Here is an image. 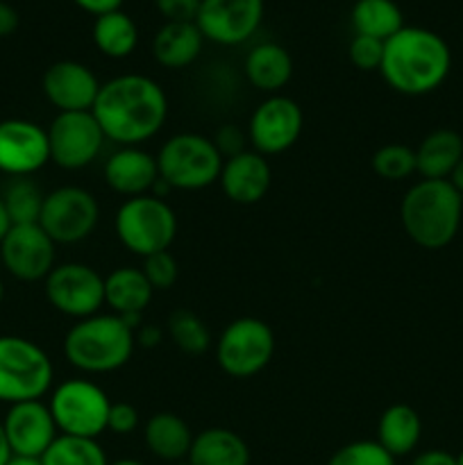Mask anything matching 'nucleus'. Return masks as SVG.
Returning a JSON list of instances; mask_svg holds the SVG:
<instances>
[{"label": "nucleus", "instance_id": "1", "mask_svg": "<svg viewBox=\"0 0 463 465\" xmlns=\"http://www.w3.org/2000/svg\"><path fill=\"white\" fill-rule=\"evenodd\" d=\"M91 114L104 139L118 145H139L159 134L168 116L166 91L139 73L112 77L100 86Z\"/></svg>", "mask_w": 463, "mask_h": 465}, {"label": "nucleus", "instance_id": "2", "mask_svg": "<svg viewBox=\"0 0 463 465\" xmlns=\"http://www.w3.org/2000/svg\"><path fill=\"white\" fill-rule=\"evenodd\" d=\"M452 53L445 39L427 27L404 25L384 41L379 73L402 95H427L449 75Z\"/></svg>", "mask_w": 463, "mask_h": 465}, {"label": "nucleus", "instance_id": "3", "mask_svg": "<svg viewBox=\"0 0 463 465\" xmlns=\"http://www.w3.org/2000/svg\"><path fill=\"white\" fill-rule=\"evenodd\" d=\"M463 195L449 180H420L404 193L399 218L409 239L425 250H440L458 234Z\"/></svg>", "mask_w": 463, "mask_h": 465}, {"label": "nucleus", "instance_id": "4", "mask_svg": "<svg viewBox=\"0 0 463 465\" xmlns=\"http://www.w3.org/2000/svg\"><path fill=\"white\" fill-rule=\"evenodd\" d=\"M134 330L116 313H95L77 321L64 336V357L86 375L116 372L132 359Z\"/></svg>", "mask_w": 463, "mask_h": 465}, {"label": "nucleus", "instance_id": "5", "mask_svg": "<svg viewBox=\"0 0 463 465\" xmlns=\"http://www.w3.org/2000/svg\"><path fill=\"white\" fill-rule=\"evenodd\" d=\"M113 232L123 248L145 259L171 248L177 236V216L166 200L145 193L127 198L116 209Z\"/></svg>", "mask_w": 463, "mask_h": 465}, {"label": "nucleus", "instance_id": "6", "mask_svg": "<svg viewBox=\"0 0 463 465\" xmlns=\"http://www.w3.org/2000/svg\"><path fill=\"white\" fill-rule=\"evenodd\" d=\"M54 368L41 345L23 336H0V402L41 400L53 389Z\"/></svg>", "mask_w": 463, "mask_h": 465}, {"label": "nucleus", "instance_id": "7", "mask_svg": "<svg viewBox=\"0 0 463 465\" xmlns=\"http://www.w3.org/2000/svg\"><path fill=\"white\" fill-rule=\"evenodd\" d=\"M222 154L213 139L195 132H182L163 141L157 153L159 177L171 184L172 191H200L218 182L222 168Z\"/></svg>", "mask_w": 463, "mask_h": 465}, {"label": "nucleus", "instance_id": "8", "mask_svg": "<svg viewBox=\"0 0 463 465\" xmlns=\"http://www.w3.org/2000/svg\"><path fill=\"white\" fill-rule=\"evenodd\" d=\"M48 407L59 434L98 440L107 431L112 400L95 381L75 377L54 386Z\"/></svg>", "mask_w": 463, "mask_h": 465}, {"label": "nucleus", "instance_id": "9", "mask_svg": "<svg viewBox=\"0 0 463 465\" xmlns=\"http://www.w3.org/2000/svg\"><path fill=\"white\" fill-rule=\"evenodd\" d=\"M275 354V334L259 318L243 316L232 321L216 341V361L225 375L248 380L259 375Z\"/></svg>", "mask_w": 463, "mask_h": 465}, {"label": "nucleus", "instance_id": "10", "mask_svg": "<svg viewBox=\"0 0 463 465\" xmlns=\"http://www.w3.org/2000/svg\"><path fill=\"white\" fill-rule=\"evenodd\" d=\"M100 221V204L82 186H59L44 198L39 225L54 245H75L94 234Z\"/></svg>", "mask_w": 463, "mask_h": 465}, {"label": "nucleus", "instance_id": "11", "mask_svg": "<svg viewBox=\"0 0 463 465\" xmlns=\"http://www.w3.org/2000/svg\"><path fill=\"white\" fill-rule=\"evenodd\" d=\"M44 291L54 312L75 321L95 316L104 307V277L80 262L54 266L44 280Z\"/></svg>", "mask_w": 463, "mask_h": 465}, {"label": "nucleus", "instance_id": "12", "mask_svg": "<svg viewBox=\"0 0 463 465\" xmlns=\"http://www.w3.org/2000/svg\"><path fill=\"white\" fill-rule=\"evenodd\" d=\"M50 162L64 171H82L98 159L104 134L91 112H62L48 130Z\"/></svg>", "mask_w": 463, "mask_h": 465}, {"label": "nucleus", "instance_id": "13", "mask_svg": "<svg viewBox=\"0 0 463 465\" xmlns=\"http://www.w3.org/2000/svg\"><path fill=\"white\" fill-rule=\"evenodd\" d=\"M304 127V114L293 98L268 95L250 116L248 139L254 153L263 157L281 154L298 143Z\"/></svg>", "mask_w": 463, "mask_h": 465}, {"label": "nucleus", "instance_id": "14", "mask_svg": "<svg viewBox=\"0 0 463 465\" xmlns=\"http://www.w3.org/2000/svg\"><path fill=\"white\" fill-rule=\"evenodd\" d=\"M54 248V241L41 230L39 223L12 225L0 241V263L18 282H41L57 266Z\"/></svg>", "mask_w": 463, "mask_h": 465}, {"label": "nucleus", "instance_id": "15", "mask_svg": "<svg viewBox=\"0 0 463 465\" xmlns=\"http://www.w3.org/2000/svg\"><path fill=\"white\" fill-rule=\"evenodd\" d=\"M263 0H202L195 25L218 45L245 44L259 30Z\"/></svg>", "mask_w": 463, "mask_h": 465}, {"label": "nucleus", "instance_id": "16", "mask_svg": "<svg viewBox=\"0 0 463 465\" xmlns=\"http://www.w3.org/2000/svg\"><path fill=\"white\" fill-rule=\"evenodd\" d=\"M50 162L48 132L25 118L0 121V173L30 177Z\"/></svg>", "mask_w": 463, "mask_h": 465}, {"label": "nucleus", "instance_id": "17", "mask_svg": "<svg viewBox=\"0 0 463 465\" xmlns=\"http://www.w3.org/2000/svg\"><path fill=\"white\" fill-rule=\"evenodd\" d=\"M3 430L9 450L18 457L41 459L59 436L53 413L44 400L12 404L3 418Z\"/></svg>", "mask_w": 463, "mask_h": 465}, {"label": "nucleus", "instance_id": "18", "mask_svg": "<svg viewBox=\"0 0 463 465\" xmlns=\"http://www.w3.org/2000/svg\"><path fill=\"white\" fill-rule=\"evenodd\" d=\"M100 80L86 64L62 59L45 68L41 89L45 100L62 112H91L100 94Z\"/></svg>", "mask_w": 463, "mask_h": 465}, {"label": "nucleus", "instance_id": "19", "mask_svg": "<svg viewBox=\"0 0 463 465\" xmlns=\"http://www.w3.org/2000/svg\"><path fill=\"white\" fill-rule=\"evenodd\" d=\"M218 184H221L225 198L232 203L257 204L266 198L272 184L271 163L263 154L245 150V153L222 162Z\"/></svg>", "mask_w": 463, "mask_h": 465}, {"label": "nucleus", "instance_id": "20", "mask_svg": "<svg viewBox=\"0 0 463 465\" xmlns=\"http://www.w3.org/2000/svg\"><path fill=\"white\" fill-rule=\"evenodd\" d=\"M104 182L109 189L125 198H139L153 191L159 180L157 157L139 145H121L104 162Z\"/></svg>", "mask_w": 463, "mask_h": 465}, {"label": "nucleus", "instance_id": "21", "mask_svg": "<svg viewBox=\"0 0 463 465\" xmlns=\"http://www.w3.org/2000/svg\"><path fill=\"white\" fill-rule=\"evenodd\" d=\"M153 293L154 289L150 286L148 277L136 266L113 268L104 277V304L134 331L141 327V316L153 302Z\"/></svg>", "mask_w": 463, "mask_h": 465}, {"label": "nucleus", "instance_id": "22", "mask_svg": "<svg viewBox=\"0 0 463 465\" xmlns=\"http://www.w3.org/2000/svg\"><path fill=\"white\" fill-rule=\"evenodd\" d=\"M193 436L195 434L186 425L184 418L171 411L154 413L143 425L145 448L159 461H184L191 452V445H193Z\"/></svg>", "mask_w": 463, "mask_h": 465}, {"label": "nucleus", "instance_id": "23", "mask_svg": "<svg viewBox=\"0 0 463 465\" xmlns=\"http://www.w3.org/2000/svg\"><path fill=\"white\" fill-rule=\"evenodd\" d=\"M243 71L254 89L275 95L293 77V59L284 45L266 41V44H259L250 50Z\"/></svg>", "mask_w": 463, "mask_h": 465}, {"label": "nucleus", "instance_id": "24", "mask_svg": "<svg viewBox=\"0 0 463 465\" xmlns=\"http://www.w3.org/2000/svg\"><path fill=\"white\" fill-rule=\"evenodd\" d=\"M204 45L195 23H163L153 39V57L163 68H186L200 57Z\"/></svg>", "mask_w": 463, "mask_h": 465}, {"label": "nucleus", "instance_id": "25", "mask_svg": "<svg viewBox=\"0 0 463 465\" xmlns=\"http://www.w3.org/2000/svg\"><path fill=\"white\" fill-rule=\"evenodd\" d=\"M461 157V134L454 130H434L416 148V173L422 180H449Z\"/></svg>", "mask_w": 463, "mask_h": 465}, {"label": "nucleus", "instance_id": "26", "mask_svg": "<svg viewBox=\"0 0 463 465\" xmlns=\"http://www.w3.org/2000/svg\"><path fill=\"white\" fill-rule=\"evenodd\" d=\"M191 465H250V448L243 436L225 427H209L193 436Z\"/></svg>", "mask_w": 463, "mask_h": 465}, {"label": "nucleus", "instance_id": "27", "mask_svg": "<svg viewBox=\"0 0 463 465\" xmlns=\"http://www.w3.org/2000/svg\"><path fill=\"white\" fill-rule=\"evenodd\" d=\"M420 436L422 420L409 404H390L377 422L375 440L395 459L411 454L420 443Z\"/></svg>", "mask_w": 463, "mask_h": 465}, {"label": "nucleus", "instance_id": "28", "mask_svg": "<svg viewBox=\"0 0 463 465\" xmlns=\"http://www.w3.org/2000/svg\"><path fill=\"white\" fill-rule=\"evenodd\" d=\"M94 44L104 57L125 59L139 45V27L123 9L103 14L94 23Z\"/></svg>", "mask_w": 463, "mask_h": 465}, {"label": "nucleus", "instance_id": "29", "mask_svg": "<svg viewBox=\"0 0 463 465\" xmlns=\"http://www.w3.org/2000/svg\"><path fill=\"white\" fill-rule=\"evenodd\" d=\"M354 35L389 41L404 27L402 9L395 0H357L352 7Z\"/></svg>", "mask_w": 463, "mask_h": 465}, {"label": "nucleus", "instance_id": "30", "mask_svg": "<svg viewBox=\"0 0 463 465\" xmlns=\"http://www.w3.org/2000/svg\"><path fill=\"white\" fill-rule=\"evenodd\" d=\"M44 465H109L107 452L95 439L59 434L41 457Z\"/></svg>", "mask_w": 463, "mask_h": 465}, {"label": "nucleus", "instance_id": "31", "mask_svg": "<svg viewBox=\"0 0 463 465\" xmlns=\"http://www.w3.org/2000/svg\"><path fill=\"white\" fill-rule=\"evenodd\" d=\"M0 198H3L12 225H32V223H39L45 193H41V189L32 180H27V177H14L5 186Z\"/></svg>", "mask_w": 463, "mask_h": 465}, {"label": "nucleus", "instance_id": "32", "mask_svg": "<svg viewBox=\"0 0 463 465\" xmlns=\"http://www.w3.org/2000/svg\"><path fill=\"white\" fill-rule=\"evenodd\" d=\"M168 336L186 354H204L212 348V331L200 316L189 309H175L168 316Z\"/></svg>", "mask_w": 463, "mask_h": 465}, {"label": "nucleus", "instance_id": "33", "mask_svg": "<svg viewBox=\"0 0 463 465\" xmlns=\"http://www.w3.org/2000/svg\"><path fill=\"white\" fill-rule=\"evenodd\" d=\"M370 166L381 180L402 182L416 173V150L404 143L381 145L370 159Z\"/></svg>", "mask_w": 463, "mask_h": 465}, {"label": "nucleus", "instance_id": "34", "mask_svg": "<svg viewBox=\"0 0 463 465\" xmlns=\"http://www.w3.org/2000/svg\"><path fill=\"white\" fill-rule=\"evenodd\" d=\"M398 459L390 457L377 440H352L331 454L327 465H395Z\"/></svg>", "mask_w": 463, "mask_h": 465}, {"label": "nucleus", "instance_id": "35", "mask_svg": "<svg viewBox=\"0 0 463 465\" xmlns=\"http://www.w3.org/2000/svg\"><path fill=\"white\" fill-rule=\"evenodd\" d=\"M141 271H143V275L148 277L150 286H153L154 291H168L172 284H175L177 277H180V266H177V259L172 257L168 250L145 257Z\"/></svg>", "mask_w": 463, "mask_h": 465}, {"label": "nucleus", "instance_id": "36", "mask_svg": "<svg viewBox=\"0 0 463 465\" xmlns=\"http://www.w3.org/2000/svg\"><path fill=\"white\" fill-rule=\"evenodd\" d=\"M350 62L359 68V71H379L381 57H384V41L372 39V36L354 35L350 41Z\"/></svg>", "mask_w": 463, "mask_h": 465}, {"label": "nucleus", "instance_id": "37", "mask_svg": "<svg viewBox=\"0 0 463 465\" xmlns=\"http://www.w3.org/2000/svg\"><path fill=\"white\" fill-rule=\"evenodd\" d=\"M141 416L134 404L130 402H112L107 418V431L116 436H130L139 430Z\"/></svg>", "mask_w": 463, "mask_h": 465}, {"label": "nucleus", "instance_id": "38", "mask_svg": "<svg viewBox=\"0 0 463 465\" xmlns=\"http://www.w3.org/2000/svg\"><path fill=\"white\" fill-rule=\"evenodd\" d=\"M202 0H154L157 12L166 23H195Z\"/></svg>", "mask_w": 463, "mask_h": 465}, {"label": "nucleus", "instance_id": "39", "mask_svg": "<svg viewBox=\"0 0 463 465\" xmlns=\"http://www.w3.org/2000/svg\"><path fill=\"white\" fill-rule=\"evenodd\" d=\"M245 143H248V136L241 130L239 125H232V123H225L222 127H218L216 136H213V145L218 148V153L222 154V159L236 157V154L245 153Z\"/></svg>", "mask_w": 463, "mask_h": 465}, {"label": "nucleus", "instance_id": "40", "mask_svg": "<svg viewBox=\"0 0 463 465\" xmlns=\"http://www.w3.org/2000/svg\"><path fill=\"white\" fill-rule=\"evenodd\" d=\"M73 3H75L82 12L94 14V16L98 18V16H103V14L121 9V5L125 3V0H73Z\"/></svg>", "mask_w": 463, "mask_h": 465}, {"label": "nucleus", "instance_id": "41", "mask_svg": "<svg viewBox=\"0 0 463 465\" xmlns=\"http://www.w3.org/2000/svg\"><path fill=\"white\" fill-rule=\"evenodd\" d=\"M411 465H457V457L445 450H427L413 459Z\"/></svg>", "mask_w": 463, "mask_h": 465}, {"label": "nucleus", "instance_id": "42", "mask_svg": "<svg viewBox=\"0 0 463 465\" xmlns=\"http://www.w3.org/2000/svg\"><path fill=\"white\" fill-rule=\"evenodd\" d=\"M162 339H163V334L157 325H141L139 330L134 331L136 345H141V348H145V350L157 348V345L162 343Z\"/></svg>", "mask_w": 463, "mask_h": 465}, {"label": "nucleus", "instance_id": "43", "mask_svg": "<svg viewBox=\"0 0 463 465\" xmlns=\"http://www.w3.org/2000/svg\"><path fill=\"white\" fill-rule=\"evenodd\" d=\"M18 27V12L9 3L0 0V39L14 35Z\"/></svg>", "mask_w": 463, "mask_h": 465}, {"label": "nucleus", "instance_id": "44", "mask_svg": "<svg viewBox=\"0 0 463 465\" xmlns=\"http://www.w3.org/2000/svg\"><path fill=\"white\" fill-rule=\"evenodd\" d=\"M9 230H12V221H9V213L7 209H5L3 198H0V241L5 239V234H7Z\"/></svg>", "mask_w": 463, "mask_h": 465}, {"label": "nucleus", "instance_id": "45", "mask_svg": "<svg viewBox=\"0 0 463 465\" xmlns=\"http://www.w3.org/2000/svg\"><path fill=\"white\" fill-rule=\"evenodd\" d=\"M449 182H452L454 189L463 195V157H461V162L457 163V168L452 171V175H449Z\"/></svg>", "mask_w": 463, "mask_h": 465}, {"label": "nucleus", "instance_id": "46", "mask_svg": "<svg viewBox=\"0 0 463 465\" xmlns=\"http://www.w3.org/2000/svg\"><path fill=\"white\" fill-rule=\"evenodd\" d=\"M12 457V450H9L7 439H5V430H3V420H0V465H5Z\"/></svg>", "mask_w": 463, "mask_h": 465}, {"label": "nucleus", "instance_id": "47", "mask_svg": "<svg viewBox=\"0 0 463 465\" xmlns=\"http://www.w3.org/2000/svg\"><path fill=\"white\" fill-rule=\"evenodd\" d=\"M5 465H44V463H41V459L36 457H18V454H12L9 461Z\"/></svg>", "mask_w": 463, "mask_h": 465}, {"label": "nucleus", "instance_id": "48", "mask_svg": "<svg viewBox=\"0 0 463 465\" xmlns=\"http://www.w3.org/2000/svg\"><path fill=\"white\" fill-rule=\"evenodd\" d=\"M109 465H145V463L136 461V459H121V461H113V463H109Z\"/></svg>", "mask_w": 463, "mask_h": 465}, {"label": "nucleus", "instance_id": "49", "mask_svg": "<svg viewBox=\"0 0 463 465\" xmlns=\"http://www.w3.org/2000/svg\"><path fill=\"white\" fill-rule=\"evenodd\" d=\"M3 300H5V284L3 280H0V304H3Z\"/></svg>", "mask_w": 463, "mask_h": 465}, {"label": "nucleus", "instance_id": "50", "mask_svg": "<svg viewBox=\"0 0 463 465\" xmlns=\"http://www.w3.org/2000/svg\"><path fill=\"white\" fill-rule=\"evenodd\" d=\"M457 465H463V450H461V452H458V457H457Z\"/></svg>", "mask_w": 463, "mask_h": 465}, {"label": "nucleus", "instance_id": "51", "mask_svg": "<svg viewBox=\"0 0 463 465\" xmlns=\"http://www.w3.org/2000/svg\"><path fill=\"white\" fill-rule=\"evenodd\" d=\"M172 465H191V463H189V459H184V461H177V463H172Z\"/></svg>", "mask_w": 463, "mask_h": 465}]
</instances>
